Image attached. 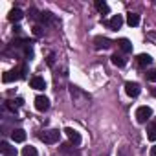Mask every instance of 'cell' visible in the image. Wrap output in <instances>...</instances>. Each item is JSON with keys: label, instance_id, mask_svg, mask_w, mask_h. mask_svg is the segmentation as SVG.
I'll return each instance as SVG.
<instances>
[{"label": "cell", "instance_id": "1", "mask_svg": "<svg viewBox=\"0 0 156 156\" xmlns=\"http://www.w3.org/2000/svg\"><path fill=\"white\" fill-rule=\"evenodd\" d=\"M151 118H152V108L151 107H147V105L138 107V110H136V121L138 123H147Z\"/></svg>", "mask_w": 156, "mask_h": 156}, {"label": "cell", "instance_id": "2", "mask_svg": "<svg viewBox=\"0 0 156 156\" xmlns=\"http://www.w3.org/2000/svg\"><path fill=\"white\" fill-rule=\"evenodd\" d=\"M39 138L44 141V143H57L59 138H61V132L57 129H51V130H44L39 134Z\"/></svg>", "mask_w": 156, "mask_h": 156}, {"label": "cell", "instance_id": "3", "mask_svg": "<svg viewBox=\"0 0 156 156\" xmlns=\"http://www.w3.org/2000/svg\"><path fill=\"white\" fill-rule=\"evenodd\" d=\"M140 92H141V88H140L138 83H132V81H127V83H125V94H127L129 98H138Z\"/></svg>", "mask_w": 156, "mask_h": 156}, {"label": "cell", "instance_id": "4", "mask_svg": "<svg viewBox=\"0 0 156 156\" xmlns=\"http://www.w3.org/2000/svg\"><path fill=\"white\" fill-rule=\"evenodd\" d=\"M64 134L68 136L70 143H73V145H79V143H81V134L77 132L75 129H72V127H66V129H64Z\"/></svg>", "mask_w": 156, "mask_h": 156}, {"label": "cell", "instance_id": "5", "mask_svg": "<svg viewBox=\"0 0 156 156\" xmlns=\"http://www.w3.org/2000/svg\"><path fill=\"white\" fill-rule=\"evenodd\" d=\"M35 108H37L39 112H46V110L50 108V99H48L46 96H37V98H35Z\"/></svg>", "mask_w": 156, "mask_h": 156}, {"label": "cell", "instance_id": "6", "mask_svg": "<svg viewBox=\"0 0 156 156\" xmlns=\"http://www.w3.org/2000/svg\"><path fill=\"white\" fill-rule=\"evenodd\" d=\"M17 79H20V68L9 70V72H6V73L2 75V81H4V83H13V81H17Z\"/></svg>", "mask_w": 156, "mask_h": 156}, {"label": "cell", "instance_id": "7", "mask_svg": "<svg viewBox=\"0 0 156 156\" xmlns=\"http://www.w3.org/2000/svg\"><path fill=\"white\" fill-rule=\"evenodd\" d=\"M110 39H107V37H96L94 39V48L96 50H107V48H110Z\"/></svg>", "mask_w": 156, "mask_h": 156}, {"label": "cell", "instance_id": "8", "mask_svg": "<svg viewBox=\"0 0 156 156\" xmlns=\"http://www.w3.org/2000/svg\"><path fill=\"white\" fill-rule=\"evenodd\" d=\"M30 85H31V88H35V90H44V88H46V83H44V79H42L41 75L31 77V79H30Z\"/></svg>", "mask_w": 156, "mask_h": 156}, {"label": "cell", "instance_id": "9", "mask_svg": "<svg viewBox=\"0 0 156 156\" xmlns=\"http://www.w3.org/2000/svg\"><path fill=\"white\" fill-rule=\"evenodd\" d=\"M0 151H2V154L4 156H17L19 152H17V149L15 147H11L8 141H2V145H0Z\"/></svg>", "mask_w": 156, "mask_h": 156}, {"label": "cell", "instance_id": "10", "mask_svg": "<svg viewBox=\"0 0 156 156\" xmlns=\"http://www.w3.org/2000/svg\"><path fill=\"white\" fill-rule=\"evenodd\" d=\"M123 26V17L121 15H114L110 20H108V28L110 30H119Z\"/></svg>", "mask_w": 156, "mask_h": 156}, {"label": "cell", "instance_id": "11", "mask_svg": "<svg viewBox=\"0 0 156 156\" xmlns=\"http://www.w3.org/2000/svg\"><path fill=\"white\" fill-rule=\"evenodd\" d=\"M136 61H138V66L145 68V66H149V64L152 62V57H151L149 53H140V55L136 57Z\"/></svg>", "mask_w": 156, "mask_h": 156}, {"label": "cell", "instance_id": "12", "mask_svg": "<svg viewBox=\"0 0 156 156\" xmlns=\"http://www.w3.org/2000/svg\"><path fill=\"white\" fill-rule=\"evenodd\" d=\"M22 17H24V13H22L19 8L11 9V11H9V15H8V19H9L11 22H19V20H22Z\"/></svg>", "mask_w": 156, "mask_h": 156}, {"label": "cell", "instance_id": "13", "mask_svg": "<svg viewBox=\"0 0 156 156\" xmlns=\"http://www.w3.org/2000/svg\"><path fill=\"white\" fill-rule=\"evenodd\" d=\"M127 24L130 26V28H136L138 24H140V15L138 13H127Z\"/></svg>", "mask_w": 156, "mask_h": 156}, {"label": "cell", "instance_id": "14", "mask_svg": "<svg viewBox=\"0 0 156 156\" xmlns=\"http://www.w3.org/2000/svg\"><path fill=\"white\" fill-rule=\"evenodd\" d=\"M118 46H119L121 51H125V53H130V51H132V42H130L129 39H119V41H118Z\"/></svg>", "mask_w": 156, "mask_h": 156}, {"label": "cell", "instance_id": "15", "mask_svg": "<svg viewBox=\"0 0 156 156\" xmlns=\"http://www.w3.org/2000/svg\"><path fill=\"white\" fill-rule=\"evenodd\" d=\"M11 138H13V141H17V143H22V141L26 140V132H24L22 129H15V130L11 132Z\"/></svg>", "mask_w": 156, "mask_h": 156}, {"label": "cell", "instance_id": "16", "mask_svg": "<svg viewBox=\"0 0 156 156\" xmlns=\"http://www.w3.org/2000/svg\"><path fill=\"white\" fill-rule=\"evenodd\" d=\"M39 19H41V22H42V24H53V22H55V17H53L50 11L41 13V15H39Z\"/></svg>", "mask_w": 156, "mask_h": 156}, {"label": "cell", "instance_id": "17", "mask_svg": "<svg viewBox=\"0 0 156 156\" xmlns=\"http://www.w3.org/2000/svg\"><path fill=\"white\" fill-rule=\"evenodd\" d=\"M110 61H112V64H116V66H125V57L121 55V53H112V57H110Z\"/></svg>", "mask_w": 156, "mask_h": 156}, {"label": "cell", "instance_id": "18", "mask_svg": "<svg viewBox=\"0 0 156 156\" xmlns=\"http://www.w3.org/2000/svg\"><path fill=\"white\" fill-rule=\"evenodd\" d=\"M94 6H96V9H98L101 15H107V13H108V4L103 2V0H96V4H94Z\"/></svg>", "mask_w": 156, "mask_h": 156}, {"label": "cell", "instance_id": "19", "mask_svg": "<svg viewBox=\"0 0 156 156\" xmlns=\"http://www.w3.org/2000/svg\"><path fill=\"white\" fill-rule=\"evenodd\" d=\"M22 156H39V152H37V149H35V147L28 145V147H24V149H22Z\"/></svg>", "mask_w": 156, "mask_h": 156}, {"label": "cell", "instance_id": "20", "mask_svg": "<svg viewBox=\"0 0 156 156\" xmlns=\"http://www.w3.org/2000/svg\"><path fill=\"white\" fill-rule=\"evenodd\" d=\"M147 138H149L151 141H156V127H154V125H149V127H147Z\"/></svg>", "mask_w": 156, "mask_h": 156}, {"label": "cell", "instance_id": "21", "mask_svg": "<svg viewBox=\"0 0 156 156\" xmlns=\"http://www.w3.org/2000/svg\"><path fill=\"white\" fill-rule=\"evenodd\" d=\"M145 75H147V79H149L151 83H156V70H151V72H147Z\"/></svg>", "mask_w": 156, "mask_h": 156}, {"label": "cell", "instance_id": "22", "mask_svg": "<svg viewBox=\"0 0 156 156\" xmlns=\"http://www.w3.org/2000/svg\"><path fill=\"white\" fill-rule=\"evenodd\" d=\"M33 33H35V35L39 37V35H42V30H41L39 26H35V28H33Z\"/></svg>", "mask_w": 156, "mask_h": 156}, {"label": "cell", "instance_id": "23", "mask_svg": "<svg viewBox=\"0 0 156 156\" xmlns=\"http://www.w3.org/2000/svg\"><path fill=\"white\" fill-rule=\"evenodd\" d=\"M149 156H156V145H152V147H151V151H149Z\"/></svg>", "mask_w": 156, "mask_h": 156}, {"label": "cell", "instance_id": "24", "mask_svg": "<svg viewBox=\"0 0 156 156\" xmlns=\"http://www.w3.org/2000/svg\"><path fill=\"white\" fill-rule=\"evenodd\" d=\"M151 94H152V96L156 98V88H152V90H151Z\"/></svg>", "mask_w": 156, "mask_h": 156}, {"label": "cell", "instance_id": "25", "mask_svg": "<svg viewBox=\"0 0 156 156\" xmlns=\"http://www.w3.org/2000/svg\"><path fill=\"white\" fill-rule=\"evenodd\" d=\"M152 125H154V127H156V118H154V121H152Z\"/></svg>", "mask_w": 156, "mask_h": 156}]
</instances>
